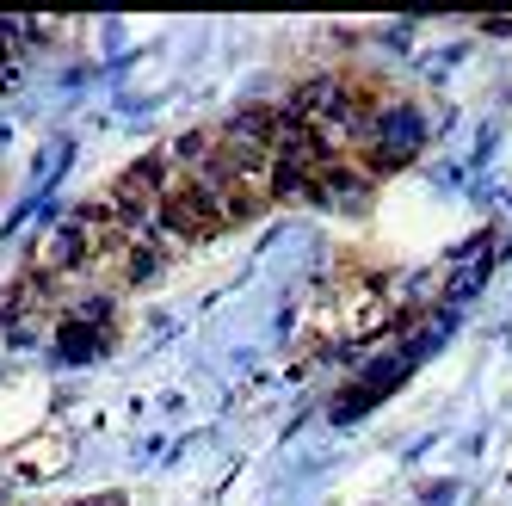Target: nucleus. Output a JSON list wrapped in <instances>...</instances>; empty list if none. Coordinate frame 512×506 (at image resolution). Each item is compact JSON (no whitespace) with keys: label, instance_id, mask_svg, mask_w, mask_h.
<instances>
[{"label":"nucleus","instance_id":"nucleus-3","mask_svg":"<svg viewBox=\"0 0 512 506\" xmlns=\"http://www.w3.org/2000/svg\"><path fill=\"white\" fill-rule=\"evenodd\" d=\"M371 198H377V179H371V167H364V161H352V155L327 161V167L315 173V204H321V210L364 216V210H371Z\"/></svg>","mask_w":512,"mask_h":506},{"label":"nucleus","instance_id":"nucleus-1","mask_svg":"<svg viewBox=\"0 0 512 506\" xmlns=\"http://www.w3.org/2000/svg\"><path fill=\"white\" fill-rule=\"evenodd\" d=\"M426 142H432V118L420 112L414 99L389 93V99L377 105V124H371V142H364V155H352V161L371 167V179H389V173H401L408 161H420Z\"/></svg>","mask_w":512,"mask_h":506},{"label":"nucleus","instance_id":"nucleus-6","mask_svg":"<svg viewBox=\"0 0 512 506\" xmlns=\"http://www.w3.org/2000/svg\"><path fill=\"white\" fill-rule=\"evenodd\" d=\"M482 31L488 38H512V19H482Z\"/></svg>","mask_w":512,"mask_h":506},{"label":"nucleus","instance_id":"nucleus-4","mask_svg":"<svg viewBox=\"0 0 512 506\" xmlns=\"http://www.w3.org/2000/svg\"><path fill=\"white\" fill-rule=\"evenodd\" d=\"M112 346H118V328H99V321H56V334H50V352L62 365H93Z\"/></svg>","mask_w":512,"mask_h":506},{"label":"nucleus","instance_id":"nucleus-5","mask_svg":"<svg viewBox=\"0 0 512 506\" xmlns=\"http://www.w3.org/2000/svg\"><path fill=\"white\" fill-rule=\"evenodd\" d=\"M266 198H272V204H315V173H309V167H290V161H272Z\"/></svg>","mask_w":512,"mask_h":506},{"label":"nucleus","instance_id":"nucleus-2","mask_svg":"<svg viewBox=\"0 0 512 506\" xmlns=\"http://www.w3.org/2000/svg\"><path fill=\"white\" fill-rule=\"evenodd\" d=\"M155 235H167V241H216V235H229L223 229V198H210L204 186H192V179L167 173V192H161V210H155Z\"/></svg>","mask_w":512,"mask_h":506}]
</instances>
